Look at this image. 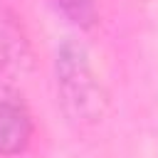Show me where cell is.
I'll use <instances>...</instances> for the list:
<instances>
[{
  "instance_id": "4",
  "label": "cell",
  "mask_w": 158,
  "mask_h": 158,
  "mask_svg": "<svg viewBox=\"0 0 158 158\" xmlns=\"http://www.w3.org/2000/svg\"><path fill=\"white\" fill-rule=\"evenodd\" d=\"M52 2L77 27L89 30L99 20V0H52Z\"/></svg>"
},
{
  "instance_id": "1",
  "label": "cell",
  "mask_w": 158,
  "mask_h": 158,
  "mask_svg": "<svg viewBox=\"0 0 158 158\" xmlns=\"http://www.w3.org/2000/svg\"><path fill=\"white\" fill-rule=\"evenodd\" d=\"M54 79H57V96L62 111L74 126H96L106 114V91L94 74L86 49L67 40L57 47L54 57Z\"/></svg>"
},
{
  "instance_id": "2",
  "label": "cell",
  "mask_w": 158,
  "mask_h": 158,
  "mask_svg": "<svg viewBox=\"0 0 158 158\" xmlns=\"http://www.w3.org/2000/svg\"><path fill=\"white\" fill-rule=\"evenodd\" d=\"M32 114L20 94L7 81H0V156H20L32 141Z\"/></svg>"
},
{
  "instance_id": "3",
  "label": "cell",
  "mask_w": 158,
  "mask_h": 158,
  "mask_svg": "<svg viewBox=\"0 0 158 158\" xmlns=\"http://www.w3.org/2000/svg\"><path fill=\"white\" fill-rule=\"evenodd\" d=\"M35 69V52L20 20L0 7V72L10 77H25Z\"/></svg>"
}]
</instances>
